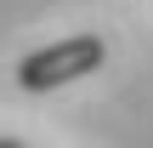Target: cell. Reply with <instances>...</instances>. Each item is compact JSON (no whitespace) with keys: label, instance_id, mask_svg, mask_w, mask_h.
Here are the masks:
<instances>
[{"label":"cell","instance_id":"6da1fadb","mask_svg":"<svg viewBox=\"0 0 153 148\" xmlns=\"http://www.w3.org/2000/svg\"><path fill=\"white\" fill-rule=\"evenodd\" d=\"M102 57H108L102 34H68V40H57V46L28 51V57L17 63V86H23V91H51V86L85 80V74L102 68Z\"/></svg>","mask_w":153,"mask_h":148},{"label":"cell","instance_id":"7a4b0ae2","mask_svg":"<svg viewBox=\"0 0 153 148\" xmlns=\"http://www.w3.org/2000/svg\"><path fill=\"white\" fill-rule=\"evenodd\" d=\"M0 148H28V143H17V137H6V143H0Z\"/></svg>","mask_w":153,"mask_h":148}]
</instances>
